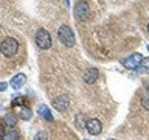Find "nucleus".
<instances>
[{"label":"nucleus","instance_id":"18","mask_svg":"<svg viewBox=\"0 0 149 140\" xmlns=\"http://www.w3.org/2000/svg\"><path fill=\"white\" fill-rule=\"evenodd\" d=\"M82 120H84V115H82V114H79V115H78V120H76V125H78V128H79V129H82V128H84Z\"/></svg>","mask_w":149,"mask_h":140},{"label":"nucleus","instance_id":"15","mask_svg":"<svg viewBox=\"0 0 149 140\" xmlns=\"http://www.w3.org/2000/svg\"><path fill=\"white\" fill-rule=\"evenodd\" d=\"M23 103H25V98H23V97H16V98L13 100L11 104H13V106H22Z\"/></svg>","mask_w":149,"mask_h":140},{"label":"nucleus","instance_id":"20","mask_svg":"<svg viewBox=\"0 0 149 140\" xmlns=\"http://www.w3.org/2000/svg\"><path fill=\"white\" fill-rule=\"evenodd\" d=\"M5 89H6V83H0V92L5 90Z\"/></svg>","mask_w":149,"mask_h":140},{"label":"nucleus","instance_id":"4","mask_svg":"<svg viewBox=\"0 0 149 140\" xmlns=\"http://www.w3.org/2000/svg\"><path fill=\"white\" fill-rule=\"evenodd\" d=\"M88 16H90V8H88V3L81 0V2H78L74 5V17L78 19V20H87Z\"/></svg>","mask_w":149,"mask_h":140},{"label":"nucleus","instance_id":"10","mask_svg":"<svg viewBox=\"0 0 149 140\" xmlns=\"http://www.w3.org/2000/svg\"><path fill=\"white\" fill-rule=\"evenodd\" d=\"M37 114L42 115V118H45L47 121H53V115H51L50 109L47 107V104H39L37 107Z\"/></svg>","mask_w":149,"mask_h":140},{"label":"nucleus","instance_id":"3","mask_svg":"<svg viewBox=\"0 0 149 140\" xmlns=\"http://www.w3.org/2000/svg\"><path fill=\"white\" fill-rule=\"evenodd\" d=\"M36 44L40 50H48L51 47V44H53L50 33L47 31L45 28H39V30L36 31Z\"/></svg>","mask_w":149,"mask_h":140},{"label":"nucleus","instance_id":"5","mask_svg":"<svg viewBox=\"0 0 149 140\" xmlns=\"http://www.w3.org/2000/svg\"><path fill=\"white\" fill-rule=\"evenodd\" d=\"M141 59H143V56L140 53H134V55L127 56V58L123 61V65L126 69H137L140 65V62H141Z\"/></svg>","mask_w":149,"mask_h":140},{"label":"nucleus","instance_id":"21","mask_svg":"<svg viewBox=\"0 0 149 140\" xmlns=\"http://www.w3.org/2000/svg\"><path fill=\"white\" fill-rule=\"evenodd\" d=\"M148 33H149V23H148Z\"/></svg>","mask_w":149,"mask_h":140},{"label":"nucleus","instance_id":"11","mask_svg":"<svg viewBox=\"0 0 149 140\" xmlns=\"http://www.w3.org/2000/svg\"><path fill=\"white\" fill-rule=\"evenodd\" d=\"M19 115H20V118H23V120H30L31 115H33V112H31L30 107L20 106V109H19Z\"/></svg>","mask_w":149,"mask_h":140},{"label":"nucleus","instance_id":"8","mask_svg":"<svg viewBox=\"0 0 149 140\" xmlns=\"http://www.w3.org/2000/svg\"><path fill=\"white\" fill-rule=\"evenodd\" d=\"M98 78H100V70L95 69V67L87 69L86 72H84V75H82L84 83H87V84H93V83H95Z\"/></svg>","mask_w":149,"mask_h":140},{"label":"nucleus","instance_id":"19","mask_svg":"<svg viewBox=\"0 0 149 140\" xmlns=\"http://www.w3.org/2000/svg\"><path fill=\"white\" fill-rule=\"evenodd\" d=\"M5 134H6V128H5V123H0V140H3Z\"/></svg>","mask_w":149,"mask_h":140},{"label":"nucleus","instance_id":"22","mask_svg":"<svg viewBox=\"0 0 149 140\" xmlns=\"http://www.w3.org/2000/svg\"><path fill=\"white\" fill-rule=\"evenodd\" d=\"M109 140H115V139H109Z\"/></svg>","mask_w":149,"mask_h":140},{"label":"nucleus","instance_id":"1","mask_svg":"<svg viewBox=\"0 0 149 140\" xmlns=\"http://www.w3.org/2000/svg\"><path fill=\"white\" fill-rule=\"evenodd\" d=\"M58 37H59L61 44L68 47V48L73 47L74 42H76V39H74V33H73V30L68 25H61L58 28Z\"/></svg>","mask_w":149,"mask_h":140},{"label":"nucleus","instance_id":"14","mask_svg":"<svg viewBox=\"0 0 149 140\" xmlns=\"http://www.w3.org/2000/svg\"><path fill=\"white\" fill-rule=\"evenodd\" d=\"M3 140H19V134L16 132V131H8L6 134H5V137H3Z\"/></svg>","mask_w":149,"mask_h":140},{"label":"nucleus","instance_id":"7","mask_svg":"<svg viewBox=\"0 0 149 140\" xmlns=\"http://www.w3.org/2000/svg\"><path fill=\"white\" fill-rule=\"evenodd\" d=\"M86 128L88 131V134H92V135H98V134H101V131H102L101 121L98 120V118H90V120L87 121Z\"/></svg>","mask_w":149,"mask_h":140},{"label":"nucleus","instance_id":"6","mask_svg":"<svg viewBox=\"0 0 149 140\" xmlns=\"http://www.w3.org/2000/svg\"><path fill=\"white\" fill-rule=\"evenodd\" d=\"M51 104H53L54 109H58L59 112H62V111H65V109L68 107L70 100H68V97H67V95H59V97H56V98H54Z\"/></svg>","mask_w":149,"mask_h":140},{"label":"nucleus","instance_id":"17","mask_svg":"<svg viewBox=\"0 0 149 140\" xmlns=\"http://www.w3.org/2000/svg\"><path fill=\"white\" fill-rule=\"evenodd\" d=\"M33 140H48V134H47V132H37L36 137Z\"/></svg>","mask_w":149,"mask_h":140},{"label":"nucleus","instance_id":"9","mask_svg":"<svg viewBox=\"0 0 149 140\" xmlns=\"http://www.w3.org/2000/svg\"><path fill=\"white\" fill-rule=\"evenodd\" d=\"M25 75L23 73H17L16 76H13V79H11V87L13 89H16V90H19L22 86H23V83H25Z\"/></svg>","mask_w":149,"mask_h":140},{"label":"nucleus","instance_id":"23","mask_svg":"<svg viewBox=\"0 0 149 140\" xmlns=\"http://www.w3.org/2000/svg\"><path fill=\"white\" fill-rule=\"evenodd\" d=\"M148 50H149V45H148Z\"/></svg>","mask_w":149,"mask_h":140},{"label":"nucleus","instance_id":"12","mask_svg":"<svg viewBox=\"0 0 149 140\" xmlns=\"http://www.w3.org/2000/svg\"><path fill=\"white\" fill-rule=\"evenodd\" d=\"M5 123H6L8 126H16V123H17V118H16V115L14 114H6L5 115Z\"/></svg>","mask_w":149,"mask_h":140},{"label":"nucleus","instance_id":"2","mask_svg":"<svg viewBox=\"0 0 149 140\" xmlns=\"http://www.w3.org/2000/svg\"><path fill=\"white\" fill-rule=\"evenodd\" d=\"M17 50H19V42L14 39V37H6V39H3V42L0 44V51H2V55L6 56V58H13V56L17 53Z\"/></svg>","mask_w":149,"mask_h":140},{"label":"nucleus","instance_id":"16","mask_svg":"<svg viewBox=\"0 0 149 140\" xmlns=\"http://www.w3.org/2000/svg\"><path fill=\"white\" fill-rule=\"evenodd\" d=\"M141 104L144 109H149V93H144L143 98H141Z\"/></svg>","mask_w":149,"mask_h":140},{"label":"nucleus","instance_id":"13","mask_svg":"<svg viewBox=\"0 0 149 140\" xmlns=\"http://www.w3.org/2000/svg\"><path fill=\"white\" fill-rule=\"evenodd\" d=\"M137 69L140 70V72H149V58L141 59V62H140V65Z\"/></svg>","mask_w":149,"mask_h":140}]
</instances>
